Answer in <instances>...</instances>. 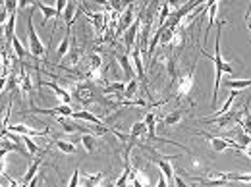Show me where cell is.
<instances>
[{
  "label": "cell",
  "mask_w": 251,
  "mask_h": 187,
  "mask_svg": "<svg viewBox=\"0 0 251 187\" xmlns=\"http://www.w3.org/2000/svg\"><path fill=\"white\" fill-rule=\"evenodd\" d=\"M149 160L151 162H155L157 164V168L166 176V180L168 182H174V166H172V162L168 160V158H158V156H149Z\"/></svg>",
  "instance_id": "12"
},
{
  "label": "cell",
  "mask_w": 251,
  "mask_h": 187,
  "mask_svg": "<svg viewBox=\"0 0 251 187\" xmlns=\"http://www.w3.org/2000/svg\"><path fill=\"white\" fill-rule=\"evenodd\" d=\"M12 48H14V52H16V56H18L20 60H22V58H24V56L27 54V50H25V47L22 45V41H20L18 37H14V39H12Z\"/></svg>",
  "instance_id": "36"
},
{
  "label": "cell",
  "mask_w": 251,
  "mask_h": 187,
  "mask_svg": "<svg viewBox=\"0 0 251 187\" xmlns=\"http://www.w3.org/2000/svg\"><path fill=\"white\" fill-rule=\"evenodd\" d=\"M33 10L29 12V16H27V39H29V52H31L35 58H43L45 54H47V48H45V45H43V41H41V37L37 35L35 31V27H33Z\"/></svg>",
  "instance_id": "2"
},
{
  "label": "cell",
  "mask_w": 251,
  "mask_h": 187,
  "mask_svg": "<svg viewBox=\"0 0 251 187\" xmlns=\"http://www.w3.org/2000/svg\"><path fill=\"white\" fill-rule=\"evenodd\" d=\"M39 83H41V85H47V87H50V89L56 93V98L60 100V104H70V100H72V94H70V91H68L66 87H60L58 83H54V81H45V79H41Z\"/></svg>",
  "instance_id": "13"
},
{
  "label": "cell",
  "mask_w": 251,
  "mask_h": 187,
  "mask_svg": "<svg viewBox=\"0 0 251 187\" xmlns=\"http://www.w3.org/2000/svg\"><path fill=\"white\" fill-rule=\"evenodd\" d=\"M141 18H143V14H141V16H137V20L133 22V25L124 33V47L127 48V52H129V50H133L135 39H137V35H139V31H141Z\"/></svg>",
  "instance_id": "10"
},
{
  "label": "cell",
  "mask_w": 251,
  "mask_h": 187,
  "mask_svg": "<svg viewBox=\"0 0 251 187\" xmlns=\"http://www.w3.org/2000/svg\"><path fill=\"white\" fill-rule=\"evenodd\" d=\"M238 125H240L248 135H251V94L248 96V100H246V104H244V108H242V118L238 120Z\"/></svg>",
  "instance_id": "14"
},
{
  "label": "cell",
  "mask_w": 251,
  "mask_h": 187,
  "mask_svg": "<svg viewBox=\"0 0 251 187\" xmlns=\"http://www.w3.org/2000/svg\"><path fill=\"white\" fill-rule=\"evenodd\" d=\"M135 20H137V16H135V4H129L124 12L120 14V18H118V29H116V35H124V33L133 25Z\"/></svg>",
  "instance_id": "6"
},
{
  "label": "cell",
  "mask_w": 251,
  "mask_h": 187,
  "mask_svg": "<svg viewBox=\"0 0 251 187\" xmlns=\"http://www.w3.org/2000/svg\"><path fill=\"white\" fill-rule=\"evenodd\" d=\"M77 10H79L77 2H68V6H66L64 16H62L66 29H72V25H74V22H75V14H77Z\"/></svg>",
  "instance_id": "18"
},
{
  "label": "cell",
  "mask_w": 251,
  "mask_h": 187,
  "mask_svg": "<svg viewBox=\"0 0 251 187\" xmlns=\"http://www.w3.org/2000/svg\"><path fill=\"white\" fill-rule=\"evenodd\" d=\"M129 139H141V137H147L149 135V131H147V125H145V122L143 120H139V122H135V124H131V127H129Z\"/></svg>",
  "instance_id": "20"
},
{
  "label": "cell",
  "mask_w": 251,
  "mask_h": 187,
  "mask_svg": "<svg viewBox=\"0 0 251 187\" xmlns=\"http://www.w3.org/2000/svg\"><path fill=\"white\" fill-rule=\"evenodd\" d=\"M182 116H184L182 110H172V112H168V114L162 118L160 124L166 125V127H168V125H178L180 122H182Z\"/></svg>",
  "instance_id": "29"
},
{
  "label": "cell",
  "mask_w": 251,
  "mask_h": 187,
  "mask_svg": "<svg viewBox=\"0 0 251 187\" xmlns=\"http://www.w3.org/2000/svg\"><path fill=\"white\" fill-rule=\"evenodd\" d=\"M170 2H162L160 4V8H158V14H157V18H158V27L157 29H160V27H164L166 25V22H168V18H170Z\"/></svg>",
  "instance_id": "26"
},
{
  "label": "cell",
  "mask_w": 251,
  "mask_h": 187,
  "mask_svg": "<svg viewBox=\"0 0 251 187\" xmlns=\"http://www.w3.org/2000/svg\"><path fill=\"white\" fill-rule=\"evenodd\" d=\"M153 22H155V18H153V14L149 12V10H145L143 12V23H141V31H139V48H141V52H145L147 54V48H149V39H151V35H153Z\"/></svg>",
  "instance_id": "3"
},
{
  "label": "cell",
  "mask_w": 251,
  "mask_h": 187,
  "mask_svg": "<svg viewBox=\"0 0 251 187\" xmlns=\"http://www.w3.org/2000/svg\"><path fill=\"white\" fill-rule=\"evenodd\" d=\"M72 118H74V120H83V122L93 124V125H106V122H104L102 118H99L97 114L89 112V110H75Z\"/></svg>",
  "instance_id": "16"
},
{
  "label": "cell",
  "mask_w": 251,
  "mask_h": 187,
  "mask_svg": "<svg viewBox=\"0 0 251 187\" xmlns=\"http://www.w3.org/2000/svg\"><path fill=\"white\" fill-rule=\"evenodd\" d=\"M18 87H22V79H18L16 71H12L10 77L6 79V83L2 85V91L4 93H14V91H18Z\"/></svg>",
  "instance_id": "24"
},
{
  "label": "cell",
  "mask_w": 251,
  "mask_h": 187,
  "mask_svg": "<svg viewBox=\"0 0 251 187\" xmlns=\"http://www.w3.org/2000/svg\"><path fill=\"white\" fill-rule=\"evenodd\" d=\"M131 62H133V70H135L137 77H139V79H143V87H145L147 94H151V93H149V87H147V77H145V70H143V60H141V48H139V47L131 50Z\"/></svg>",
  "instance_id": "11"
},
{
  "label": "cell",
  "mask_w": 251,
  "mask_h": 187,
  "mask_svg": "<svg viewBox=\"0 0 251 187\" xmlns=\"http://www.w3.org/2000/svg\"><path fill=\"white\" fill-rule=\"evenodd\" d=\"M217 22H219V4L213 0V2H211V8H209V25H207V29H205V43H207V39H209L211 27H213Z\"/></svg>",
  "instance_id": "23"
},
{
  "label": "cell",
  "mask_w": 251,
  "mask_h": 187,
  "mask_svg": "<svg viewBox=\"0 0 251 187\" xmlns=\"http://www.w3.org/2000/svg\"><path fill=\"white\" fill-rule=\"evenodd\" d=\"M137 89H139V83H137V79H131V81H127V87H126L124 91V100H133L135 98V94H137Z\"/></svg>",
  "instance_id": "33"
},
{
  "label": "cell",
  "mask_w": 251,
  "mask_h": 187,
  "mask_svg": "<svg viewBox=\"0 0 251 187\" xmlns=\"http://www.w3.org/2000/svg\"><path fill=\"white\" fill-rule=\"evenodd\" d=\"M43 155H45V151L37 156L35 162H31V166L27 168V172H25V176H24V180H22V186L24 187H29V184L35 180V174L39 172V166H41V162H43Z\"/></svg>",
  "instance_id": "17"
},
{
  "label": "cell",
  "mask_w": 251,
  "mask_h": 187,
  "mask_svg": "<svg viewBox=\"0 0 251 187\" xmlns=\"http://www.w3.org/2000/svg\"><path fill=\"white\" fill-rule=\"evenodd\" d=\"M129 182H131V186L133 187H145L139 180H137V176H135V170H131V178H129Z\"/></svg>",
  "instance_id": "42"
},
{
  "label": "cell",
  "mask_w": 251,
  "mask_h": 187,
  "mask_svg": "<svg viewBox=\"0 0 251 187\" xmlns=\"http://www.w3.org/2000/svg\"><path fill=\"white\" fill-rule=\"evenodd\" d=\"M104 68V64H102V56L100 54H91L89 56V68L87 70H102Z\"/></svg>",
  "instance_id": "38"
},
{
  "label": "cell",
  "mask_w": 251,
  "mask_h": 187,
  "mask_svg": "<svg viewBox=\"0 0 251 187\" xmlns=\"http://www.w3.org/2000/svg\"><path fill=\"white\" fill-rule=\"evenodd\" d=\"M112 48H114V58H116V62L120 64V68H122V71L126 73V81H131V79H135L133 77V62H131V58H129V52L127 50H122V47H118L116 43L112 45Z\"/></svg>",
  "instance_id": "4"
},
{
  "label": "cell",
  "mask_w": 251,
  "mask_h": 187,
  "mask_svg": "<svg viewBox=\"0 0 251 187\" xmlns=\"http://www.w3.org/2000/svg\"><path fill=\"white\" fill-rule=\"evenodd\" d=\"M157 187H168V180H166V176L158 170V180H157Z\"/></svg>",
  "instance_id": "41"
},
{
  "label": "cell",
  "mask_w": 251,
  "mask_h": 187,
  "mask_svg": "<svg viewBox=\"0 0 251 187\" xmlns=\"http://www.w3.org/2000/svg\"><path fill=\"white\" fill-rule=\"evenodd\" d=\"M22 147L16 143V141H12L10 137H6V135H2V156H8L10 153H18Z\"/></svg>",
  "instance_id": "28"
},
{
  "label": "cell",
  "mask_w": 251,
  "mask_h": 187,
  "mask_svg": "<svg viewBox=\"0 0 251 187\" xmlns=\"http://www.w3.org/2000/svg\"><path fill=\"white\" fill-rule=\"evenodd\" d=\"M33 114H49V116H58V118H70L74 116V108L70 104H58L56 108H31Z\"/></svg>",
  "instance_id": "7"
},
{
  "label": "cell",
  "mask_w": 251,
  "mask_h": 187,
  "mask_svg": "<svg viewBox=\"0 0 251 187\" xmlns=\"http://www.w3.org/2000/svg\"><path fill=\"white\" fill-rule=\"evenodd\" d=\"M226 87H230V89H234V91H244V89H248L251 87V79H228L226 81Z\"/></svg>",
  "instance_id": "31"
},
{
  "label": "cell",
  "mask_w": 251,
  "mask_h": 187,
  "mask_svg": "<svg viewBox=\"0 0 251 187\" xmlns=\"http://www.w3.org/2000/svg\"><path fill=\"white\" fill-rule=\"evenodd\" d=\"M199 135H203V137L209 139V143H211V147H213L215 153H222V151H226V149H234V151L242 153V147H240L236 141H230V139H226V137L211 135V133H207V131H199Z\"/></svg>",
  "instance_id": "5"
},
{
  "label": "cell",
  "mask_w": 251,
  "mask_h": 187,
  "mask_svg": "<svg viewBox=\"0 0 251 187\" xmlns=\"http://www.w3.org/2000/svg\"><path fill=\"white\" fill-rule=\"evenodd\" d=\"M58 124L62 125V129L66 133H79L81 131V125H77L75 122H70L66 118H58Z\"/></svg>",
  "instance_id": "35"
},
{
  "label": "cell",
  "mask_w": 251,
  "mask_h": 187,
  "mask_svg": "<svg viewBox=\"0 0 251 187\" xmlns=\"http://www.w3.org/2000/svg\"><path fill=\"white\" fill-rule=\"evenodd\" d=\"M56 149L64 153V155H74L75 151H77V147H75V143L74 141H64V139H58L56 141Z\"/></svg>",
  "instance_id": "32"
},
{
  "label": "cell",
  "mask_w": 251,
  "mask_h": 187,
  "mask_svg": "<svg viewBox=\"0 0 251 187\" xmlns=\"http://www.w3.org/2000/svg\"><path fill=\"white\" fill-rule=\"evenodd\" d=\"M83 14L87 16V20L93 23V29L97 33H104L108 27V14L104 12H89V10H83Z\"/></svg>",
  "instance_id": "8"
},
{
  "label": "cell",
  "mask_w": 251,
  "mask_h": 187,
  "mask_svg": "<svg viewBox=\"0 0 251 187\" xmlns=\"http://www.w3.org/2000/svg\"><path fill=\"white\" fill-rule=\"evenodd\" d=\"M79 141H81V145H83V149L91 155L95 153V147H97V139H95V135H89V133H81L79 135Z\"/></svg>",
  "instance_id": "30"
},
{
  "label": "cell",
  "mask_w": 251,
  "mask_h": 187,
  "mask_svg": "<svg viewBox=\"0 0 251 187\" xmlns=\"http://www.w3.org/2000/svg\"><path fill=\"white\" fill-rule=\"evenodd\" d=\"M174 186H176V187H188V184H186V182H184L180 176H174Z\"/></svg>",
  "instance_id": "43"
},
{
  "label": "cell",
  "mask_w": 251,
  "mask_h": 187,
  "mask_svg": "<svg viewBox=\"0 0 251 187\" xmlns=\"http://www.w3.org/2000/svg\"><path fill=\"white\" fill-rule=\"evenodd\" d=\"M70 47H72V29H66V35L62 37V41H60V45H58V48H56V60H58V62L62 60L64 56H68Z\"/></svg>",
  "instance_id": "19"
},
{
  "label": "cell",
  "mask_w": 251,
  "mask_h": 187,
  "mask_svg": "<svg viewBox=\"0 0 251 187\" xmlns=\"http://www.w3.org/2000/svg\"><path fill=\"white\" fill-rule=\"evenodd\" d=\"M24 145H25V149H27V155H41V151H39V147H37V143L33 141V137H24Z\"/></svg>",
  "instance_id": "37"
},
{
  "label": "cell",
  "mask_w": 251,
  "mask_h": 187,
  "mask_svg": "<svg viewBox=\"0 0 251 187\" xmlns=\"http://www.w3.org/2000/svg\"><path fill=\"white\" fill-rule=\"evenodd\" d=\"M242 153H244V155H246L251 160V147H246V149H242Z\"/></svg>",
  "instance_id": "44"
},
{
  "label": "cell",
  "mask_w": 251,
  "mask_h": 187,
  "mask_svg": "<svg viewBox=\"0 0 251 187\" xmlns=\"http://www.w3.org/2000/svg\"><path fill=\"white\" fill-rule=\"evenodd\" d=\"M4 131L18 133V135H24V137H25V135H27V137H39V135H47V133H49V127L43 129V131H39V129L29 127V125H25V124H14V125H6Z\"/></svg>",
  "instance_id": "9"
},
{
  "label": "cell",
  "mask_w": 251,
  "mask_h": 187,
  "mask_svg": "<svg viewBox=\"0 0 251 187\" xmlns=\"http://www.w3.org/2000/svg\"><path fill=\"white\" fill-rule=\"evenodd\" d=\"M224 178L228 182H244L251 184V174H236V172H224Z\"/></svg>",
  "instance_id": "34"
},
{
  "label": "cell",
  "mask_w": 251,
  "mask_h": 187,
  "mask_svg": "<svg viewBox=\"0 0 251 187\" xmlns=\"http://www.w3.org/2000/svg\"><path fill=\"white\" fill-rule=\"evenodd\" d=\"M4 8L8 10V14H16V10L20 8V4H18V2H12V0H10V2H4Z\"/></svg>",
  "instance_id": "40"
},
{
  "label": "cell",
  "mask_w": 251,
  "mask_h": 187,
  "mask_svg": "<svg viewBox=\"0 0 251 187\" xmlns=\"http://www.w3.org/2000/svg\"><path fill=\"white\" fill-rule=\"evenodd\" d=\"M75 98H77L83 106H89V104H93L97 96H95L93 91H91L89 87H81V85H79V91H77V94H75Z\"/></svg>",
  "instance_id": "22"
},
{
  "label": "cell",
  "mask_w": 251,
  "mask_h": 187,
  "mask_svg": "<svg viewBox=\"0 0 251 187\" xmlns=\"http://www.w3.org/2000/svg\"><path fill=\"white\" fill-rule=\"evenodd\" d=\"M79 176H81V172L75 168V170H74V174H72V178H70L68 187H79Z\"/></svg>",
  "instance_id": "39"
},
{
  "label": "cell",
  "mask_w": 251,
  "mask_h": 187,
  "mask_svg": "<svg viewBox=\"0 0 251 187\" xmlns=\"http://www.w3.org/2000/svg\"><path fill=\"white\" fill-rule=\"evenodd\" d=\"M81 54H83V52H81V48H79V45H77V39L72 37V47H70V52H68V62H70V66H77Z\"/></svg>",
  "instance_id": "21"
},
{
  "label": "cell",
  "mask_w": 251,
  "mask_h": 187,
  "mask_svg": "<svg viewBox=\"0 0 251 187\" xmlns=\"http://www.w3.org/2000/svg\"><path fill=\"white\" fill-rule=\"evenodd\" d=\"M197 64H199V56L193 60L191 64V68H189L186 73H182L180 77H178V81H176V98L180 100V98H186L189 100V104L193 106L195 102H193V98H191V93H193V89H195V71H197Z\"/></svg>",
  "instance_id": "1"
},
{
  "label": "cell",
  "mask_w": 251,
  "mask_h": 187,
  "mask_svg": "<svg viewBox=\"0 0 251 187\" xmlns=\"http://www.w3.org/2000/svg\"><path fill=\"white\" fill-rule=\"evenodd\" d=\"M191 164H193V168H201V162H199L197 158H193V160H191Z\"/></svg>",
  "instance_id": "45"
},
{
  "label": "cell",
  "mask_w": 251,
  "mask_h": 187,
  "mask_svg": "<svg viewBox=\"0 0 251 187\" xmlns=\"http://www.w3.org/2000/svg\"><path fill=\"white\" fill-rule=\"evenodd\" d=\"M33 6L43 12V25L49 22V18H52V20L56 18V8H52V6H49V4H43V2H35Z\"/></svg>",
  "instance_id": "27"
},
{
  "label": "cell",
  "mask_w": 251,
  "mask_h": 187,
  "mask_svg": "<svg viewBox=\"0 0 251 187\" xmlns=\"http://www.w3.org/2000/svg\"><path fill=\"white\" fill-rule=\"evenodd\" d=\"M232 135L236 137V143L242 147V149H246V147H251V135H248L242 127H236L234 131H232Z\"/></svg>",
  "instance_id": "25"
},
{
  "label": "cell",
  "mask_w": 251,
  "mask_h": 187,
  "mask_svg": "<svg viewBox=\"0 0 251 187\" xmlns=\"http://www.w3.org/2000/svg\"><path fill=\"white\" fill-rule=\"evenodd\" d=\"M22 68H20V79H22V87H20V93L24 96H31L33 94V83H31V77L25 70V62H20Z\"/></svg>",
  "instance_id": "15"
}]
</instances>
